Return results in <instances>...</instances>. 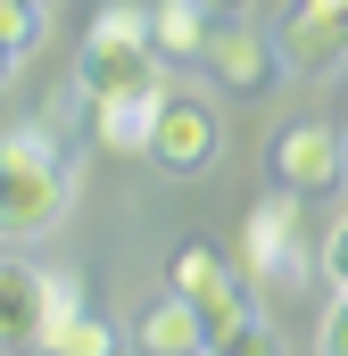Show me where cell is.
Returning a JSON list of instances; mask_svg holds the SVG:
<instances>
[{
    "instance_id": "9",
    "label": "cell",
    "mask_w": 348,
    "mask_h": 356,
    "mask_svg": "<svg viewBox=\"0 0 348 356\" xmlns=\"http://www.w3.org/2000/svg\"><path fill=\"white\" fill-rule=\"evenodd\" d=\"M133 348L141 356H207V323H199V307H191L182 290H166L158 307H141Z\"/></svg>"
},
{
    "instance_id": "4",
    "label": "cell",
    "mask_w": 348,
    "mask_h": 356,
    "mask_svg": "<svg viewBox=\"0 0 348 356\" xmlns=\"http://www.w3.org/2000/svg\"><path fill=\"white\" fill-rule=\"evenodd\" d=\"M216 149H224V116H216V99L207 91H158V116H150V166L166 182H199L216 166Z\"/></svg>"
},
{
    "instance_id": "7",
    "label": "cell",
    "mask_w": 348,
    "mask_h": 356,
    "mask_svg": "<svg viewBox=\"0 0 348 356\" xmlns=\"http://www.w3.org/2000/svg\"><path fill=\"white\" fill-rule=\"evenodd\" d=\"M199 67H207L216 91H249V99H258V91L274 83V67H282V50H274V33H265L258 17H216Z\"/></svg>"
},
{
    "instance_id": "18",
    "label": "cell",
    "mask_w": 348,
    "mask_h": 356,
    "mask_svg": "<svg viewBox=\"0 0 348 356\" xmlns=\"http://www.w3.org/2000/svg\"><path fill=\"white\" fill-rule=\"evenodd\" d=\"M324 282H332V290H348V216L324 232Z\"/></svg>"
},
{
    "instance_id": "12",
    "label": "cell",
    "mask_w": 348,
    "mask_h": 356,
    "mask_svg": "<svg viewBox=\"0 0 348 356\" xmlns=\"http://www.w3.org/2000/svg\"><path fill=\"white\" fill-rule=\"evenodd\" d=\"M84 108H91V141H100V149H133V158L150 149L158 91H150V99H141V91H125V99H84Z\"/></svg>"
},
{
    "instance_id": "14",
    "label": "cell",
    "mask_w": 348,
    "mask_h": 356,
    "mask_svg": "<svg viewBox=\"0 0 348 356\" xmlns=\"http://www.w3.org/2000/svg\"><path fill=\"white\" fill-rule=\"evenodd\" d=\"M207 356H282V340H274V323L241 315L232 332H216V340H207Z\"/></svg>"
},
{
    "instance_id": "2",
    "label": "cell",
    "mask_w": 348,
    "mask_h": 356,
    "mask_svg": "<svg viewBox=\"0 0 348 356\" xmlns=\"http://www.w3.org/2000/svg\"><path fill=\"white\" fill-rule=\"evenodd\" d=\"M125 91H166V58L150 42V8L141 0H108L91 17L84 50H75V99H125Z\"/></svg>"
},
{
    "instance_id": "5",
    "label": "cell",
    "mask_w": 348,
    "mask_h": 356,
    "mask_svg": "<svg viewBox=\"0 0 348 356\" xmlns=\"http://www.w3.org/2000/svg\"><path fill=\"white\" fill-rule=\"evenodd\" d=\"M166 290H182V298L199 307L207 340H216V332H232L241 315H258V307H249V273H241V266H224L207 241H182V249L166 257Z\"/></svg>"
},
{
    "instance_id": "16",
    "label": "cell",
    "mask_w": 348,
    "mask_h": 356,
    "mask_svg": "<svg viewBox=\"0 0 348 356\" xmlns=\"http://www.w3.org/2000/svg\"><path fill=\"white\" fill-rule=\"evenodd\" d=\"M42 8H50V0H0V42H8V50H33V42H42Z\"/></svg>"
},
{
    "instance_id": "15",
    "label": "cell",
    "mask_w": 348,
    "mask_h": 356,
    "mask_svg": "<svg viewBox=\"0 0 348 356\" xmlns=\"http://www.w3.org/2000/svg\"><path fill=\"white\" fill-rule=\"evenodd\" d=\"M67 315H84V282H75V273H42V340H50Z\"/></svg>"
},
{
    "instance_id": "17",
    "label": "cell",
    "mask_w": 348,
    "mask_h": 356,
    "mask_svg": "<svg viewBox=\"0 0 348 356\" xmlns=\"http://www.w3.org/2000/svg\"><path fill=\"white\" fill-rule=\"evenodd\" d=\"M315 356H348V290L324 307V323H315Z\"/></svg>"
},
{
    "instance_id": "3",
    "label": "cell",
    "mask_w": 348,
    "mask_h": 356,
    "mask_svg": "<svg viewBox=\"0 0 348 356\" xmlns=\"http://www.w3.org/2000/svg\"><path fill=\"white\" fill-rule=\"evenodd\" d=\"M315 266H324V249L307 241L299 191L258 199V207H249V224H241V273H249V290H299Z\"/></svg>"
},
{
    "instance_id": "10",
    "label": "cell",
    "mask_w": 348,
    "mask_h": 356,
    "mask_svg": "<svg viewBox=\"0 0 348 356\" xmlns=\"http://www.w3.org/2000/svg\"><path fill=\"white\" fill-rule=\"evenodd\" d=\"M207 33H216V0H158L150 8V42H158L166 67H199Z\"/></svg>"
},
{
    "instance_id": "11",
    "label": "cell",
    "mask_w": 348,
    "mask_h": 356,
    "mask_svg": "<svg viewBox=\"0 0 348 356\" xmlns=\"http://www.w3.org/2000/svg\"><path fill=\"white\" fill-rule=\"evenodd\" d=\"M0 348H42V266L0 257Z\"/></svg>"
},
{
    "instance_id": "8",
    "label": "cell",
    "mask_w": 348,
    "mask_h": 356,
    "mask_svg": "<svg viewBox=\"0 0 348 356\" xmlns=\"http://www.w3.org/2000/svg\"><path fill=\"white\" fill-rule=\"evenodd\" d=\"M274 50H282V67H299V75H324L332 58H348V0H299V8L282 17Z\"/></svg>"
},
{
    "instance_id": "13",
    "label": "cell",
    "mask_w": 348,
    "mask_h": 356,
    "mask_svg": "<svg viewBox=\"0 0 348 356\" xmlns=\"http://www.w3.org/2000/svg\"><path fill=\"white\" fill-rule=\"evenodd\" d=\"M42 348H50V356H116V323L84 307V315H67V323H58Z\"/></svg>"
},
{
    "instance_id": "1",
    "label": "cell",
    "mask_w": 348,
    "mask_h": 356,
    "mask_svg": "<svg viewBox=\"0 0 348 356\" xmlns=\"http://www.w3.org/2000/svg\"><path fill=\"white\" fill-rule=\"evenodd\" d=\"M67 199H75V175H67V158H58V133H50V124H17V133L0 141V241H42V232H58Z\"/></svg>"
},
{
    "instance_id": "19",
    "label": "cell",
    "mask_w": 348,
    "mask_h": 356,
    "mask_svg": "<svg viewBox=\"0 0 348 356\" xmlns=\"http://www.w3.org/2000/svg\"><path fill=\"white\" fill-rule=\"evenodd\" d=\"M17 58H25V50H8V42H0V91H8V75H17Z\"/></svg>"
},
{
    "instance_id": "6",
    "label": "cell",
    "mask_w": 348,
    "mask_h": 356,
    "mask_svg": "<svg viewBox=\"0 0 348 356\" xmlns=\"http://www.w3.org/2000/svg\"><path fill=\"white\" fill-rule=\"evenodd\" d=\"M274 182H282V191H299V199H315V191L348 182V141L324 124V116L282 124V133H274Z\"/></svg>"
}]
</instances>
